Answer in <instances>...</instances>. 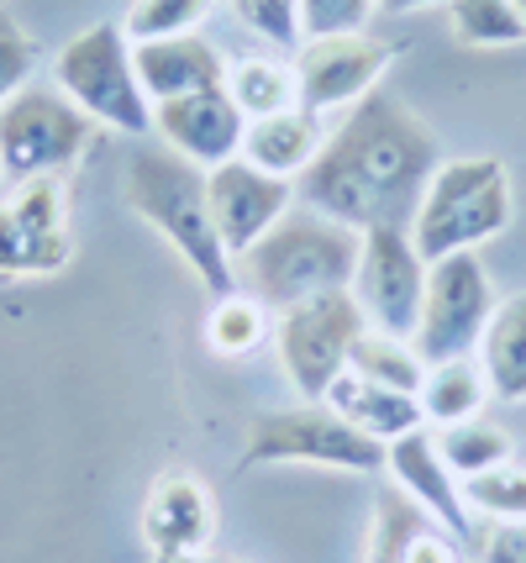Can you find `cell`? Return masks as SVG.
<instances>
[{"label":"cell","instance_id":"7c38bea8","mask_svg":"<svg viewBox=\"0 0 526 563\" xmlns=\"http://www.w3.org/2000/svg\"><path fill=\"white\" fill-rule=\"evenodd\" d=\"M395 43H384L374 32H343V37H305L295 48V90L301 106L316 117L352 111L363 96H374L379 79L395 64Z\"/></svg>","mask_w":526,"mask_h":563},{"label":"cell","instance_id":"9a60e30c","mask_svg":"<svg viewBox=\"0 0 526 563\" xmlns=\"http://www.w3.org/2000/svg\"><path fill=\"white\" fill-rule=\"evenodd\" d=\"M384 468H390L395 490L411 495L443 532H452V538H474V516H469L463 485H458V474H452L448 459H443L432 427H416V432H405V438L384 442Z\"/></svg>","mask_w":526,"mask_h":563},{"label":"cell","instance_id":"7a4b0ae2","mask_svg":"<svg viewBox=\"0 0 526 563\" xmlns=\"http://www.w3.org/2000/svg\"><path fill=\"white\" fill-rule=\"evenodd\" d=\"M358 247H363V232H352L311 206H290L232 269L243 274V290H253L269 311H284L311 295L352 290Z\"/></svg>","mask_w":526,"mask_h":563},{"label":"cell","instance_id":"484cf974","mask_svg":"<svg viewBox=\"0 0 526 563\" xmlns=\"http://www.w3.org/2000/svg\"><path fill=\"white\" fill-rule=\"evenodd\" d=\"M448 26L469 48H516L526 43V22L516 0H448Z\"/></svg>","mask_w":526,"mask_h":563},{"label":"cell","instance_id":"277c9868","mask_svg":"<svg viewBox=\"0 0 526 563\" xmlns=\"http://www.w3.org/2000/svg\"><path fill=\"white\" fill-rule=\"evenodd\" d=\"M511 227V174L501 158L474 153V158H443L432 185H426L411 243L426 264L448 253H479V243L501 238Z\"/></svg>","mask_w":526,"mask_h":563},{"label":"cell","instance_id":"ac0fdd59","mask_svg":"<svg viewBox=\"0 0 526 563\" xmlns=\"http://www.w3.org/2000/svg\"><path fill=\"white\" fill-rule=\"evenodd\" d=\"M326 143V117L305 111V106H290V111H275V117H258L243 132V158L253 169L279 174V179H301L316 153Z\"/></svg>","mask_w":526,"mask_h":563},{"label":"cell","instance_id":"e0dca14e","mask_svg":"<svg viewBox=\"0 0 526 563\" xmlns=\"http://www.w3.org/2000/svg\"><path fill=\"white\" fill-rule=\"evenodd\" d=\"M132 64H137V79L148 100H179L195 96V90H211L226 79V58L222 48L201 37V32H184V37H158V43H132Z\"/></svg>","mask_w":526,"mask_h":563},{"label":"cell","instance_id":"74e56055","mask_svg":"<svg viewBox=\"0 0 526 563\" xmlns=\"http://www.w3.org/2000/svg\"><path fill=\"white\" fill-rule=\"evenodd\" d=\"M0 179H5V174H0Z\"/></svg>","mask_w":526,"mask_h":563},{"label":"cell","instance_id":"d6a6232c","mask_svg":"<svg viewBox=\"0 0 526 563\" xmlns=\"http://www.w3.org/2000/svg\"><path fill=\"white\" fill-rule=\"evenodd\" d=\"M479 563H526V521H495L479 542Z\"/></svg>","mask_w":526,"mask_h":563},{"label":"cell","instance_id":"8fae6325","mask_svg":"<svg viewBox=\"0 0 526 563\" xmlns=\"http://www.w3.org/2000/svg\"><path fill=\"white\" fill-rule=\"evenodd\" d=\"M75 258L69 196L58 179H22L0 200V279H48Z\"/></svg>","mask_w":526,"mask_h":563},{"label":"cell","instance_id":"cb8c5ba5","mask_svg":"<svg viewBox=\"0 0 526 563\" xmlns=\"http://www.w3.org/2000/svg\"><path fill=\"white\" fill-rule=\"evenodd\" d=\"M437 448L458 479H474V474H490V468L511 464V432H501L495 421H458V427H437Z\"/></svg>","mask_w":526,"mask_h":563},{"label":"cell","instance_id":"5bb4252c","mask_svg":"<svg viewBox=\"0 0 526 563\" xmlns=\"http://www.w3.org/2000/svg\"><path fill=\"white\" fill-rule=\"evenodd\" d=\"M153 132L164 137L169 153L201 164V169H216V164L243 153L248 117L237 111V100L226 96V85H211V90H195V96L158 100L153 106Z\"/></svg>","mask_w":526,"mask_h":563},{"label":"cell","instance_id":"83f0119b","mask_svg":"<svg viewBox=\"0 0 526 563\" xmlns=\"http://www.w3.org/2000/svg\"><path fill=\"white\" fill-rule=\"evenodd\" d=\"M216 11V0H132L122 16L126 43H158V37H184Z\"/></svg>","mask_w":526,"mask_h":563},{"label":"cell","instance_id":"5b68a950","mask_svg":"<svg viewBox=\"0 0 526 563\" xmlns=\"http://www.w3.org/2000/svg\"><path fill=\"white\" fill-rule=\"evenodd\" d=\"M53 85L96 126H111V132H126V137L153 132V100L143 90V79H137L122 22H96L75 32L53 58Z\"/></svg>","mask_w":526,"mask_h":563},{"label":"cell","instance_id":"d6986e66","mask_svg":"<svg viewBox=\"0 0 526 563\" xmlns=\"http://www.w3.org/2000/svg\"><path fill=\"white\" fill-rule=\"evenodd\" d=\"M322 406H332L343 421H352L358 432H369L374 442H395L405 432H416L426 427L422 417V400L405 390H390V385H374V379H363V374H337V385L326 390Z\"/></svg>","mask_w":526,"mask_h":563},{"label":"cell","instance_id":"3957f363","mask_svg":"<svg viewBox=\"0 0 526 563\" xmlns=\"http://www.w3.org/2000/svg\"><path fill=\"white\" fill-rule=\"evenodd\" d=\"M126 206L148 221L164 243L184 258V269L201 279L211 295H226L237 285L232 253L216 238L211 200H205V169L179 158L169 147H143L126 169Z\"/></svg>","mask_w":526,"mask_h":563},{"label":"cell","instance_id":"8d00e7d4","mask_svg":"<svg viewBox=\"0 0 526 563\" xmlns=\"http://www.w3.org/2000/svg\"><path fill=\"white\" fill-rule=\"evenodd\" d=\"M516 11H522V22H526V0H516Z\"/></svg>","mask_w":526,"mask_h":563},{"label":"cell","instance_id":"1f68e13d","mask_svg":"<svg viewBox=\"0 0 526 563\" xmlns=\"http://www.w3.org/2000/svg\"><path fill=\"white\" fill-rule=\"evenodd\" d=\"M379 0H301V43L305 37H343V32H363Z\"/></svg>","mask_w":526,"mask_h":563},{"label":"cell","instance_id":"8992f818","mask_svg":"<svg viewBox=\"0 0 526 563\" xmlns=\"http://www.w3.org/2000/svg\"><path fill=\"white\" fill-rule=\"evenodd\" d=\"M269 464H311L343 468V474H379L384 468V442L358 432L332 406H295V411H258L243 442V468Z\"/></svg>","mask_w":526,"mask_h":563},{"label":"cell","instance_id":"f1b7e54d","mask_svg":"<svg viewBox=\"0 0 526 563\" xmlns=\"http://www.w3.org/2000/svg\"><path fill=\"white\" fill-rule=\"evenodd\" d=\"M463 500H469V511H484L495 521H526V468L511 459L490 474L463 479Z\"/></svg>","mask_w":526,"mask_h":563},{"label":"cell","instance_id":"f546056e","mask_svg":"<svg viewBox=\"0 0 526 563\" xmlns=\"http://www.w3.org/2000/svg\"><path fill=\"white\" fill-rule=\"evenodd\" d=\"M37 64H43V43H37L11 11H0V106L32 85Z\"/></svg>","mask_w":526,"mask_h":563},{"label":"cell","instance_id":"30bf717a","mask_svg":"<svg viewBox=\"0 0 526 563\" xmlns=\"http://www.w3.org/2000/svg\"><path fill=\"white\" fill-rule=\"evenodd\" d=\"M426 295V258L411 243V227H369L352 269V300L363 321L384 338H416Z\"/></svg>","mask_w":526,"mask_h":563},{"label":"cell","instance_id":"6da1fadb","mask_svg":"<svg viewBox=\"0 0 526 563\" xmlns=\"http://www.w3.org/2000/svg\"><path fill=\"white\" fill-rule=\"evenodd\" d=\"M437 164L432 126L390 90H374L326 132L316 164L295 179V200L352 232L411 227Z\"/></svg>","mask_w":526,"mask_h":563},{"label":"cell","instance_id":"d590c367","mask_svg":"<svg viewBox=\"0 0 526 563\" xmlns=\"http://www.w3.org/2000/svg\"><path fill=\"white\" fill-rule=\"evenodd\" d=\"M153 563H237V559H222V553L201 548V553H175V559H153Z\"/></svg>","mask_w":526,"mask_h":563},{"label":"cell","instance_id":"44dd1931","mask_svg":"<svg viewBox=\"0 0 526 563\" xmlns=\"http://www.w3.org/2000/svg\"><path fill=\"white\" fill-rule=\"evenodd\" d=\"M422 417L432 427H458V421H474L484 411V400H490V379H484V368L479 358H448V364H426V379L422 390Z\"/></svg>","mask_w":526,"mask_h":563},{"label":"cell","instance_id":"ba28073f","mask_svg":"<svg viewBox=\"0 0 526 563\" xmlns=\"http://www.w3.org/2000/svg\"><path fill=\"white\" fill-rule=\"evenodd\" d=\"M369 332V321L358 311L352 290H332V295H311L275 311V347L279 364L290 374V385L301 400H326V390L337 385V374H348L352 343Z\"/></svg>","mask_w":526,"mask_h":563},{"label":"cell","instance_id":"52a82bcc","mask_svg":"<svg viewBox=\"0 0 526 563\" xmlns=\"http://www.w3.org/2000/svg\"><path fill=\"white\" fill-rule=\"evenodd\" d=\"M96 122L58 85H26L0 106V174L5 179H58L85 158Z\"/></svg>","mask_w":526,"mask_h":563},{"label":"cell","instance_id":"2e32d148","mask_svg":"<svg viewBox=\"0 0 526 563\" xmlns=\"http://www.w3.org/2000/svg\"><path fill=\"white\" fill-rule=\"evenodd\" d=\"M216 538V500L211 485L195 479L190 468H169L148 485L143 506V542L153 559H175V553H201Z\"/></svg>","mask_w":526,"mask_h":563},{"label":"cell","instance_id":"9c48e42d","mask_svg":"<svg viewBox=\"0 0 526 563\" xmlns=\"http://www.w3.org/2000/svg\"><path fill=\"white\" fill-rule=\"evenodd\" d=\"M490 317H495V285L479 264V253H448L426 264L422 321H416L411 347L422 353V364L474 358Z\"/></svg>","mask_w":526,"mask_h":563},{"label":"cell","instance_id":"d4e9b609","mask_svg":"<svg viewBox=\"0 0 526 563\" xmlns=\"http://www.w3.org/2000/svg\"><path fill=\"white\" fill-rule=\"evenodd\" d=\"M352 374H363V379H374V385H390V390H405L416 395L426 379V364L422 353L411 343H401V338H384V332H363L358 343H352V358H348Z\"/></svg>","mask_w":526,"mask_h":563},{"label":"cell","instance_id":"603a6c76","mask_svg":"<svg viewBox=\"0 0 526 563\" xmlns=\"http://www.w3.org/2000/svg\"><path fill=\"white\" fill-rule=\"evenodd\" d=\"M222 85H226V96L237 100V111H243L248 122L301 106L295 64H279V58H237V64H226Z\"/></svg>","mask_w":526,"mask_h":563},{"label":"cell","instance_id":"4fadbf2b","mask_svg":"<svg viewBox=\"0 0 526 563\" xmlns=\"http://www.w3.org/2000/svg\"><path fill=\"white\" fill-rule=\"evenodd\" d=\"M205 200H211L216 238H222V247L232 253V264H237V258L295 206V179L253 169L248 158L237 153V158H226L216 169H205Z\"/></svg>","mask_w":526,"mask_h":563},{"label":"cell","instance_id":"836d02e7","mask_svg":"<svg viewBox=\"0 0 526 563\" xmlns=\"http://www.w3.org/2000/svg\"><path fill=\"white\" fill-rule=\"evenodd\" d=\"M405 563H458V538H452V532H443V527L432 521L422 538L411 542V559H405Z\"/></svg>","mask_w":526,"mask_h":563},{"label":"cell","instance_id":"7402d4cb","mask_svg":"<svg viewBox=\"0 0 526 563\" xmlns=\"http://www.w3.org/2000/svg\"><path fill=\"white\" fill-rule=\"evenodd\" d=\"M275 332V311L258 300L253 290H232L211 295V317H205V347L216 358H248L253 347Z\"/></svg>","mask_w":526,"mask_h":563},{"label":"cell","instance_id":"4316f807","mask_svg":"<svg viewBox=\"0 0 526 563\" xmlns=\"http://www.w3.org/2000/svg\"><path fill=\"white\" fill-rule=\"evenodd\" d=\"M432 527V516L405 490H384L374 506V532H369V563H405L411 542Z\"/></svg>","mask_w":526,"mask_h":563},{"label":"cell","instance_id":"ffe728a7","mask_svg":"<svg viewBox=\"0 0 526 563\" xmlns=\"http://www.w3.org/2000/svg\"><path fill=\"white\" fill-rule=\"evenodd\" d=\"M474 358L484 368V379H490V395L522 406L526 400V290L495 300V317L484 327Z\"/></svg>","mask_w":526,"mask_h":563},{"label":"cell","instance_id":"e575fe53","mask_svg":"<svg viewBox=\"0 0 526 563\" xmlns=\"http://www.w3.org/2000/svg\"><path fill=\"white\" fill-rule=\"evenodd\" d=\"M426 5H448V0H379V11H390V16H405V11H426Z\"/></svg>","mask_w":526,"mask_h":563},{"label":"cell","instance_id":"4dcf8cb0","mask_svg":"<svg viewBox=\"0 0 526 563\" xmlns=\"http://www.w3.org/2000/svg\"><path fill=\"white\" fill-rule=\"evenodd\" d=\"M232 11L269 48H301V0H232Z\"/></svg>","mask_w":526,"mask_h":563}]
</instances>
